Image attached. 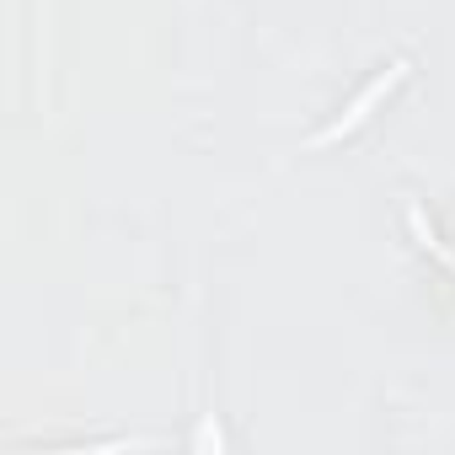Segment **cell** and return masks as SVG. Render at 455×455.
Masks as SVG:
<instances>
[{"mask_svg": "<svg viewBox=\"0 0 455 455\" xmlns=\"http://www.w3.org/2000/svg\"><path fill=\"white\" fill-rule=\"evenodd\" d=\"M402 76H407V60H391V65H386V70H380V76H375V81H370V86H364V92H359V97H354V102H348L332 124H327V129H322V134H311V145H306V150H322V145L348 140V134H354V129L375 113V102H386V92H391Z\"/></svg>", "mask_w": 455, "mask_h": 455, "instance_id": "obj_1", "label": "cell"}]
</instances>
